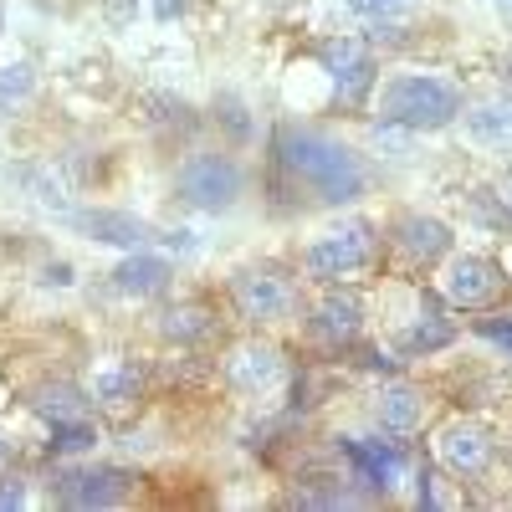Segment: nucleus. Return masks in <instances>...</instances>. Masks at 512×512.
<instances>
[{"label": "nucleus", "mask_w": 512, "mask_h": 512, "mask_svg": "<svg viewBox=\"0 0 512 512\" xmlns=\"http://www.w3.org/2000/svg\"><path fill=\"white\" fill-rule=\"evenodd\" d=\"M159 333L175 338V344H200V338L216 333V313L205 303H175V308L159 313Z\"/></svg>", "instance_id": "obj_15"}, {"label": "nucleus", "mask_w": 512, "mask_h": 512, "mask_svg": "<svg viewBox=\"0 0 512 512\" xmlns=\"http://www.w3.org/2000/svg\"><path fill=\"white\" fill-rule=\"evenodd\" d=\"M277 164L287 169V180L297 190H308L323 205H349L369 185L359 154L349 144L318 134V128H282L277 134Z\"/></svg>", "instance_id": "obj_1"}, {"label": "nucleus", "mask_w": 512, "mask_h": 512, "mask_svg": "<svg viewBox=\"0 0 512 512\" xmlns=\"http://www.w3.org/2000/svg\"><path fill=\"white\" fill-rule=\"evenodd\" d=\"M369 256H374V226L369 221H344V226L323 231L303 251V267H308V277L333 282V277H354L359 267H369Z\"/></svg>", "instance_id": "obj_4"}, {"label": "nucleus", "mask_w": 512, "mask_h": 512, "mask_svg": "<svg viewBox=\"0 0 512 512\" xmlns=\"http://www.w3.org/2000/svg\"><path fill=\"white\" fill-rule=\"evenodd\" d=\"M395 246L405 251V262L431 267V262H441V256L451 251V226L436 221V216H405L395 226Z\"/></svg>", "instance_id": "obj_10"}, {"label": "nucleus", "mask_w": 512, "mask_h": 512, "mask_svg": "<svg viewBox=\"0 0 512 512\" xmlns=\"http://www.w3.org/2000/svg\"><path fill=\"white\" fill-rule=\"evenodd\" d=\"M154 11L169 21V16H180V11H185V0H154Z\"/></svg>", "instance_id": "obj_28"}, {"label": "nucleus", "mask_w": 512, "mask_h": 512, "mask_svg": "<svg viewBox=\"0 0 512 512\" xmlns=\"http://www.w3.org/2000/svg\"><path fill=\"white\" fill-rule=\"evenodd\" d=\"M175 190L185 205L195 210H231L236 195H241V164L226 159V154H190L180 169H175Z\"/></svg>", "instance_id": "obj_3"}, {"label": "nucleus", "mask_w": 512, "mask_h": 512, "mask_svg": "<svg viewBox=\"0 0 512 512\" xmlns=\"http://www.w3.org/2000/svg\"><path fill=\"white\" fill-rule=\"evenodd\" d=\"M344 451L354 456V466L364 472V482L369 487H395V456L390 451H374V446H364V441H344Z\"/></svg>", "instance_id": "obj_20"}, {"label": "nucleus", "mask_w": 512, "mask_h": 512, "mask_svg": "<svg viewBox=\"0 0 512 512\" xmlns=\"http://www.w3.org/2000/svg\"><path fill=\"white\" fill-rule=\"evenodd\" d=\"M507 292V272L492 262V256H456L441 277V297L461 313H477V308H492L497 297Z\"/></svg>", "instance_id": "obj_5"}, {"label": "nucleus", "mask_w": 512, "mask_h": 512, "mask_svg": "<svg viewBox=\"0 0 512 512\" xmlns=\"http://www.w3.org/2000/svg\"><path fill=\"white\" fill-rule=\"evenodd\" d=\"M57 497L62 507H118L128 497V477L118 472V466H82V472H67L57 482Z\"/></svg>", "instance_id": "obj_8"}, {"label": "nucleus", "mask_w": 512, "mask_h": 512, "mask_svg": "<svg viewBox=\"0 0 512 512\" xmlns=\"http://www.w3.org/2000/svg\"><path fill=\"white\" fill-rule=\"evenodd\" d=\"M0 461H6V436H0Z\"/></svg>", "instance_id": "obj_30"}, {"label": "nucleus", "mask_w": 512, "mask_h": 512, "mask_svg": "<svg viewBox=\"0 0 512 512\" xmlns=\"http://www.w3.org/2000/svg\"><path fill=\"white\" fill-rule=\"evenodd\" d=\"M98 436H93V425L88 420H62V425H52V451L57 456H72V451H88Z\"/></svg>", "instance_id": "obj_22"}, {"label": "nucleus", "mask_w": 512, "mask_h": 512, "mask_svg": "<svg viewBox=\"0 0 512 512\" xmlns=\"http://www.w3.org/2000/svg\"><path fill=\"white\" fill-rule=\"evenodd\" d=\"M482 333L492 338V344H502V349L512 354V318H502V323H497V318H487V323H482Z\"/></svg>", "instance_id": "obj_26"}, {"label": "nucleus", "mask_w": 512, "mask_h": 512, "mask_svg": "<svg viewBox=\"0 0 512 512\" xmlns=\"http://www.w3.org/2000/svg\"><path fill=\"white\" fill-rule=\"evenodd\" d=\"M344 6H349L354 16H395V11L410 6V0H344Z\"/></svg>", "instance_id": "obj_24"}, {"label": "nucleus", "mask_w": 512, "mask_h": 512, "mask_svg": "<svg viewBox=\"0 0 512 512\" xmlns=\"http://www.w3.org/2000/svg\"><path fill=\"white\" fill-rule=\"evenodd\" d=\"M226 379L236 384L241 395H262V390H272V384L282 379V359H277L272 344H236L226 354Z\"/></svg>", "instance_id": "obj_9"}, {"label": "nucleus", "mask_w": 512, "mask_h": 512, "mask_svg": "<svg viewBox=\"0 0 512 512\" xmlns=\"http://www.w3.org/2000/svg\"><path fill=\"white\" fill-rule=\"evenodd\" d=\"M359 497L349 492H297V507H354Z\"/></svg>", "instance_id": "obj_25"}, {"label": "nucleus", "mask_w": 512, "mask_h": 512, "mask_svg": "<svg viewBox=\"0 0 512 512\" xmlns=\"http://www.w3.org/2000/svg\"><path fill=\"white\" fill-rule=\"evenodd\" d=\"M169 277H175V267H169L164 256H149L144 246H139V251H128L123 262L113 267V287H118V292H134V297H154V292H164Z\"/></svg>", "instance_id": "obj_11"}, {"label": "nucleus", "mask_w": 512, "mask_h": 512, "mask_svg": "<svg viewBox=\"0 0 512 512\" xmlns=\"http://www.w3.org/2000/svg\"><path fill=\"white\" fill-rule=\"evenodd\" d=\"M497 200H502V210H507V216H512V175L502 180V195H497Z\"/></svg>", "instance_id": "obj_29"}, {"label": "nucleus", "mask_w": 512, "mask_h": 512, "mask_svg": "<svg viewBox=\"0 0 512 512\" xmlns=\"http://www.w3.org/2000/svg\"><path fill=\"white\" fill-rule=\"evenodd\" d=\"M369 82H374V62L359 57V62H349V67L333 72V93H338V103H344V108H359L364 93H369Z\"/></svg>", "instance_id": "obj_21"}, {"label": "nucleus", "mask_w": 512, "mask_h": 512, "mask_svg": "<svg viewBox=\"0 0 512 512\" xmlns=\"http://www.w3.org/2000/svg\"><path fill=\"white\" fill-rule=\"evenodd\" d=\"M497 6H512V0H497Z\"/></svg>", "instance_id": "obj_31"}, {"label": "nucleus", "mask_w": 512, "mask_h": 512, "mask_svg": "<svg viewBox=\"0 0 512 512\" xmlns=\"http://www.w3.org/2000/svg\"><path fill=\"white\" fill-rule=\"evenodd\" d=\"M461 113V93L446 77H425V72H405L395 82L379 88V123L395 128H446Z\"/></svg>", "instance_id": "obj_2"}, {"label": "nucleus", "mask_w": 512, "mask_h": 512, "mask_svg": "<svg viewBox=\"0 0 512 512\" xmlns=\"http://www.w3.org/2000/svg\"><path fill=\"white\" fill-rule=\"evenodd\" d=\"M374 415H379L384 431L410 436V431H420L425 400H420V390H410V384H384V390H379V405H374Z\"/></svg>", "instance_id": "obj_14"}, {"label": "nucleus", "mask_w": 512, "mask_h": 512, "mask_svg": "<svg viewBox=\"0 0 512 512\" xmlns=\"http://www.w3.org/2000/svg\"><path fill=\"white\" fill-rule=\"evenodd\" d=\"M26 93H31V67H26V62L0 67V108L16 103V98H26Z\"/></svg>", "instance_id": "obj_23"}, {"label": "nucleus", "mask_w": 512, "mask_h": 512, "mask_svg": "<svg viewBox=\"0 0 512 512\" xmlns=\"http://www.w3.org/2000/svg\"><path fill=\"white\" fill-rule=\"evenodd\" d=\"M466 134L482 144H512V98H487L466 113Z\"/></svg>", "instance_id": "obj_17"}, {"label": "nucleus", "mask_w": 512, "mask_h": 512, "mask_svg": "<svg viewBox=\"0 0 512 512\" xmlns=\"http://www.w3.org/2000/svg\"><path fill=\"white\" fill-rule=\"evenodd\" d=\"M98 400L103 405H128V400H139V390H144V374L134 369V364H108L103 374H98Z\"/></svg>", "instance_id": "obj_19"}, {"label": "nucleus", "mask_w": 512, "mask_h": 512, "mask_svg": "<svg viewBox=\"0 0 512 512\" xmlns=\"http://www.w3.org/2000/svg\"><path fill=\"white\" fill-rule=\"evenodd\" d=\"M456 338V323L451 318H436V313H425L420 323H410V333L400 338V349L405 354H436V349H446Z\"/></svg>", "instance_id": "obj_18"}, {"label": "nucleus", "mask_w": 512, "mask_h": 512, "mask_svg": "<svg viewBox=\"0 0 512 512\" xmlns=\"http://www.w3.org/2000/svg\"><path fill=\"white\" fill-rule=\"evenodd\" d=\"M77 231H88L93 241H108V246H123V251L149 246V226L134 221V216H123V210H82Z\"/></svg>", "instance_id": "obj_13"}, {"label": "nucleus", "mask_w": 512, "mask_h": 512, "mask_svg": "<svg viewBox=\"0 0 512 512\" xmlns=\"http://www.w3.org/2000/svg\"><path fill=\"white\" fill-rule=\"evenodd\" d=\"M492 451H497V441H492V431H482L477 420H451L446 431L436 436V461L446 466V472H456V477H482Z\"/></svg>", "instance_id": "obj_7"}, {"label": "nucleus", "mask_w": 512, "mask_h": 512, "mask_svg": "<svg viewBox=\"0 0 512 512\" xmlns=\"http://www.w3.org/2000/svg\"><path fill=\"white\" fill-rule=\"evenodd\" d=\"M0 507H26V487L16 477H0Z\"/></svg>", "instance_id": "obj_27"}, {"label": "nucleus", "mask_w": 512, "mask_h": 512, "mask_svg": "<svg viewBox=\"0 0 512 512\" xmlns=\"http://www.w3.org/2000/svg\"><path fill=\"white\" fill-rule=\"evenodd\" d=\"M231 303H236V313L251 318V323H272V318H282V313L292 308V287H287V277H277L272 267H241V272L231 277Z\"/></svg>", "instance_id": "obj_6"}, {"label": "nucleus", "mask_w": 512, "mask_h": 512, "mask_svg": "<svg viewBox=\"0 0 512 512\" xmlns=\"http://www.w3.org/2000/svg\"><path fill=\"white\" fill-rule=\"evenodd\" d=\"M359 328H364V308H359V297H349V292L323 297L318 313H313V333L323 338V344H354Z\"/></svg>", "instance_id": "obj_12"}, {"label": "nucleus", "mask_w": 512, "mask_h": 512, "mask_svg": "<svg viewBox=\"0 0 512 512\" xmlns=\"http://www.w3.org/2000/svg\"><path fill=\"white\" fill-rule=\"evenodd\" d=\"M31 410L47 415L52 425H62V420H88V395H82L77 384H41V390L31 395Z\"/></svg>", "instance_id": "obj_16"}]
</instances>
